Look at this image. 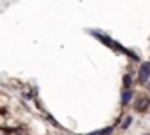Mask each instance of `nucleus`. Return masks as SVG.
I'll use <instances>...</instances> for the list:
<instances>
[{
    "label": "nucleus",
    "instance_id": "nucleus-3",
    "mask_svg": "<svg viewBox=\"0 0 150 135\" xmlns=\"http://www.w3.org/2000/svg\"><path fill=\"white\" fill-rule=\"evenodd\" d=\"M148 107H150V98L148 97H138L136 98V102H134L136 112H145V111H148Z\"/></svg>",
    "mask_w": 150,
    "mask_h": 135
},
{
    "label": "nucleus",
    "instance_id": "nucleus-5",
    "mask_svg": "<svg viewBox=\"0 0 150 135\" xmlns=\"http://www.w3.org/2000/svg\"><path fill=\"white\" fill-rule=\"evenodd\" d=\"M115 132V126H106V128H101V130H94L87 135H111Z\"/></svg>",
    "mask_w": 150,
    "mask_h": 135
},
{
    "label": "nucleus",
    "instance_id": "nucleus-1",
    "mask_svg": "<svg viewBox=\"0 0 150 135\" xmlns=\"http://www.w3.org/2000/svg\"><path fill=\"white\" fill-rule=\"evenodd\" d=\"M88 33H90L94 39H97L99 42H103L104 46H108V47H111V49H115V51H117V44H118V42H117V40H113V39H111L110 35H106L104 32H99V30H88Z\"/></svg>",
    "mask_w": 150,
    "mask_h": 135
},
{
    "label": "nucleus",
    "instance_id": "nucleus-7",
    "mask_svg": "<svg viewBox=\"0 0 150 135\" xmlns=\"http://www.w3.org/2000/svg\"><path fill=\"white\" fill-rule=\"evenodd\" d=\"M131 125H132V116H125V118H124V121L120 123V128H122V130H127Z\"/></svg>",
    "mask_w": 150,
    "mask_h": 135
},
{
    "label": "nucleus",
    "instance_id": "nucleus-4",
    "mask_svg": "<svg viewBox=\"0 0 150 135\" xmlns=\"http://www.w3.org/2000/svg\"><path fill=\"white\" fill-rule=\"evenodd\" d=\"M132 97H134L132 88H129V90H122V95H120V104H122V107H129L131 102H132Z\"/></svg>",
    "mask_w": 150,
    "mask_h": 135
},
{
    "label": "nucleus",
    "instance_id": "nucleus-9",
    "mask_svg": "<svg viewBox=\"0 0 150 135\" xmlns=\"http://www.w3.org/2000/svg\"><path fill=\"white\" fill-rule=\"evenodd\" d=\"M145 135H150V133H145Z\"/></svg>",
    "mask_w": 150,
    "mask_h": 135
},
{
    "label": "nucleus",
    "instance_id": "nucleus-8",
    "mask_svg": "<svg viewBox=\"0 0 150 135\" xmlns=\"http://www.w3.org/2000/svg\"><path fill=\"white\" fill-rule=\"evenodd\" d=\"M146 88H148V91H150V83H148V84H146Z\"/></svg>",
    "mask_w": 150,
    "mask_h": 135
},
{
    "label": "nucleus",
    "instance_id": "nucleus-2",
    "mask_svg": "<svg viewBox=\"0 0 150 135\" xmlns=\"http://www.w3.org/2000/svg\"><path fill=\"white\" fill-rule=\"evenodd\" d=\"M138 81H139L141 84H148V83H150V61L141 63L139 72H138Z\"/></svg>",
    "mask_w": 150,
    "mask_h": 135
},
{
    "label": "nucleus",
    "instance_id": "nucleus-6",
    "mask_svg": "<svg viewBox=\"0 0 150 135\" xmlns=\"http://www.w3.org/2000/svg\"><path fill=\"white\" fill-rule=\"evenodd\" d=\"M122 86H124V90H129V88L132 86V76H131V74H125V76L122 77Z\"/></svg>",
    "mask_w": 150,
    "mask_h": 135
}]
</instances>
